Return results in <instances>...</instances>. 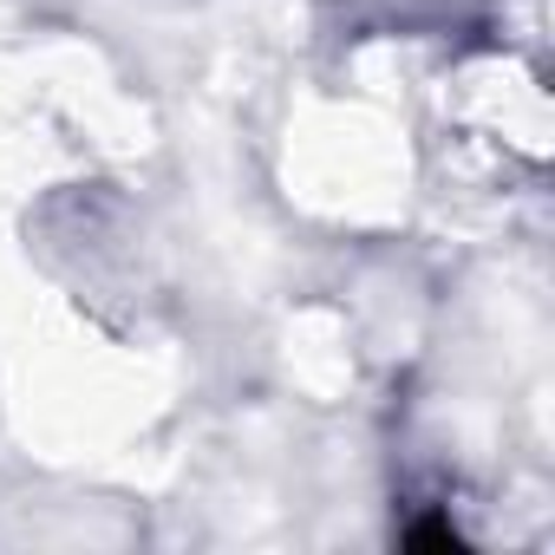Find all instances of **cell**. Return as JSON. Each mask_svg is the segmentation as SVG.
<instances>
[{
    "label": "cell",
    "mask_w": 555,
    "mask_h": 555,
    "mask_svg": "<svg viewBox=\"0 0 555 555\" xmlns=\"http://www.w3.org/2000/svg\"><path fill=\"white\" fill-rule=\"evenodd\" d=\"M412 542H418V548H451V555L464 548V542H457V535H451L444 522H418V529H412Z\"/></svg>",
    "instance_id": "obj_1"
}]
</instances>
